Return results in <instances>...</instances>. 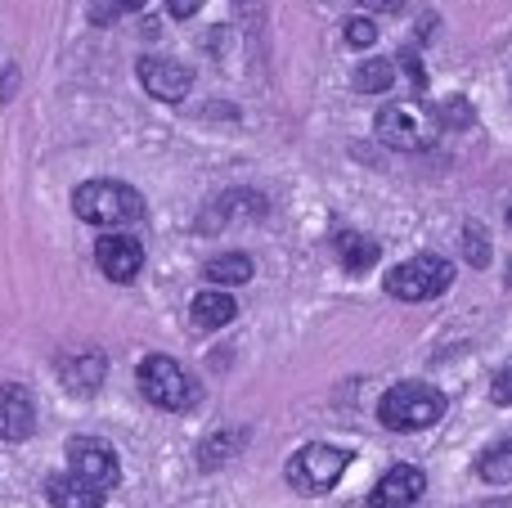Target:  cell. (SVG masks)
Here are the masks:
<instances>
[{
  "label": "cell",
  "mask_w": 512,
  "mask_h": 508,
  "mask_svg": "<svg viewBox=\"0 0 512 508\" xmlns=\"http://www.w3.org/2000/svg\"><path fill=\"white\" fill-rule=\"evenodd\" d=\"M72 212L86 225H99V230H122V225H140L144 221V194L122 180H86L72 194Z\"/></svg>",
  "instance_id": "1"
},
{
  "label": "cell",
  "mask_w": 512,
  "mask_h": 508,
  "mask_svg": "<svg viewBox=\"0 0 512 508\" xmlns=\"http://www.w3.org/2000/svg\"><path fill=\"white\" fill-rule=\"evenodd\" d=\"M445 410H450V401H445V392L432 383H396L378 401V419H382V428H391V432H423V428H432V423H441Z\"/></svg>",
  "instance_id": "2"
},
{
  "label": "cell",
  "mask_w": 512,
  "mask_h": 508,
  "mask_svg": "<svg viewBox=\"0 0 512 508\" xmlns=\"http://www.w3.org/2000/svg\"><path fill=\"white\" fill-rule=\"evenodd\" d=\"M346 464H351V455H346L342 446H328V441H310V446H301L297 455L288 459V486L301 495H328L337 482H342Z\"/></svg>",
  "instance_id": "3"
},
{
  "label": "cell",
  "mask_w": 512,
  "mask_h": 508,
  "mask_svg": "<svg viewBox=\"0 0 512 508\" xmlns=\"http://www.w3.org/2000/svg\"><path fill=\"white\" fill-rule=\"evenodd\" d=\"M135 378H140V392H144V401H149V405H158V410H167V414L194 410V401H198V387H194V378H189L185 369H180L171 356H149V360H140V369H135Z\"/></svg>",
  "instance_id": "4"
},
{
  "label": "cell",
  "mask_w": 512,
  "mask_h": 508,
  "mask_svg": "<svg viewBox=\"0 0 512 508\" xmlns=\"http://www.w3.org/2000/svg\"><path fill=\"white\" fill-rule=\"evenodd\" d=\"M454 284V266L436 252H418V257L400 261L387 275V293L400 297V302H432V297L450 293Z\"/></svg>",
  "instance_id": "5"
},
{
  "label": "cell",
  "mask_w": 512,
  "mask_h": 508,
  "mask_svg": "<svg viewBox=\"0 0 512 508\" xmlns=\"http://www.w3.org/2000/svg\"><path fill=\"white\" fill-rule=\"evenodd\" d=\"M68 464H72V477H81L86 486L95 491H113L122 482V464H117V450L99 437H77L68 446Z\"/></svg>",
  "instance_id": "6"
},
{
  "label": "cell",
  "mask_w": 512,
  "mask_h": 508,
  "mask_svg": "<svg viewBox=\"0 0 512 508\" xmlns=\"http://www.w3.org/2000/svg\"><path fill=\"white\" fill-rule=\"evenodd\" d=\"M95 266L104 270L113 284H131V279L144 270V243L135 239V234H122V230L99 234V243H95Z\"/></svg>",
  "instance_id": "7"
},
{
  "label": "cell",
  "mask_w": 512,
  "mask_h": 508,
  "mask_svg": "<svg viewBox=\"0 0 512 508\" xmlns=\"http://www.w3.org/2000/svg\"><path fill=\"white\" fill-rule=\"evenodd\" d=\"M373 131H378V140L387 144V149H400V153H418L432 140V131L423 126L418 108H409V104H387L378 113V122H373Z\"/></svg>",
  "instance_id": "8"
},
{
  "label": "cell",
  "mask_w": 512,
  "mask_h": 508,
  "mask_svg": "<svg viewBox=\"0 0 512 508\" xmlns=\"http://www.w3.org/2000/svg\"><path fill=\"white\" fill-rule=\"evenodd\" d=\"M140 86L149 90L153 99H167V104H176V99L189 95V86H194V72H189L180 59H167V54H144V59H140Z\"/></svg>",
  "instance_id": "9"
},
{
  "label": "cell",
  "mask_w": 512,
  "mask_h": 508,
  "mask_svg": "<svg viewBox=\"0 0 512 508\" xmlns=\"http://www.w3.org/2000/svg\"><path fill=\"white\" fill-rule=\"evenodd\" d=\"M423 491H427L423 468L396 464V468H387V473L378 477V486L369 491V508H409Z\"/></svg>",
  "instance_id": "10"
},
{
  "label": "cell",
  "mask_w": 512,
  "mask_h": 508,
  "mask_svg": "<svg viewBox=\"0 0 512 508\" xmlns=\"http://www.w3.org/2000/svg\"><path fill=\"white\" fill-rule=\"evenodd\" d=\"M36 432V401L23 383L0 387V441H27Z\"/></svg>",
  "instance_id": "11"
},
{
  "label": "cell",
  "mask_w": 512,
  "mask_h": 508,
  "mask_svg": "<svg viewBox=\"0 0 512 508\" xmlns=\"http://www.w3.org/2000/svg\"><path fill=\"white\" fill-rule=\"evenodd\" d=\"M333 257L346 275H364V270H373V261H378V243L360 230H337L333 234Z\"/></svg>",
  "instance_id": "12"
},
{
  "label": "cell",
  "mask_w": 512,
  "mask_h": 508,
  "mask_svg": "<svg viewBox=\"0 0 512 508\" xmlns=\"http://www.w3.org/2000/svg\"><path fill=\"white\" fill-rule=\"evenodd\" d=\"M45 500L54 508H104V491L86 486L72 473H54V477H45Z\"/></svg>",
  "instance_id": "13"
},
{
  "label": "cell",
  "mask_w": 512,
  "mask_h": 508,
  "mask_svg": "<svg viewBox=\"0 0 512 508\" xmlns=\"http://www.w3.org/2000/svg\"><path fill=\"white\" fill-rule=\"evenodd\" d=\"M234 315H239V302H234L225 288H203V293L189 302V320H194L198 329H225V324H234Z\"/></svg>",
  "instance_id": "14"
},
{
  "label": "cell",
  "mask_w": 512,
  "mask_h": 508,
  "mask_svg": "<svg viewBox=\"0 0 512 508\" xmlns=\"http://www.w3.org/2000/svg\"><path fill=\"white\" fill-rule=\"evenodd\" d=\"M252 275H256V266L248 252H221V257H212L203 266V279L212 288H239V284H248Z\"/></svg>",
  "instance_id": "15"
},
{
  "label": "cell",
  "mask_w": 512,
  "mask_h": 508,
  "mask_svg": "<svg viewBox=\"0 0 512 508\" xmlns=\"http://www.w3.org/2000/svg\"><path fill=\"white\" fill-rule=\"evenodd\" d=\"M63 383H68V392H81L90 396L99 387V378H104V356H95V351H86V356H68L59 365Z\"/></svg>",
  "instance_id": "16"
},
{
  "label": "cell",
  "mask_w": 512,
  "mask_h": 508,
  "mask_svg": "<svg viewBox=\"0 0 512 508\" xmlns=\"http://www.w3.org/2000/svg\"><path fill=\"white\" fill-rule=\"evenodd\" d=\"M477 477H481L486 486H508V482H512V437L495 441L490 450H481Z\"/></svg>",
  "instance_id": "17"
},
{
  "label": "cell",
  "mask_w": 512,
  "mask_h": 508,
  "mask_svg": "<svg viewBox=\"0 0 512 508\" xmlns=\"http://www.w3.org/2000/svg\"><path fill=\"white\" fill-rule=\"evenodd\" d=\"M391 86H396V63L391 59H369L355 68V90H364V95H382Z\"/></svg>",
  "instance_id": "18"
},
{
  "label": "cell",
  "mask_w": 512,
  "mask_h": 508,
  "mask_svg": "<svg viewBox=\"0 0 512 508\" xmlns=\"http://www.w3.org/2000/svg\"><path fill=\"white\" fill-rule=\"evenodd\" d=\"M144 5H149V0H90V23L108 27V23H117V18L135 14V9H144Z\"/></svg>",
  "instance_id": "19"
},
{
  "label": "cell",
  "mask_w": 512,
  "mask_h": 508,
  "mask_svg": "<svg viewBox=\"0 0 512 508\" xmlns=\"http://www.w3.org/2000/svg\"><path fill=\"white\" fill-rule=\"evenodd\" d=\"M436 122L450 126V131H463V126H472V108L463 95H450L441 108H436Z\"/></svg>",
  "instance_id": "20"
},
{
  "label": "cell",
  "mask_w": 512,
  "mask_h": 508,
  "mask_svg": "<svg viewBox=\"0 0 512 508\" xmlns=\"http://www.w3.org/2000/svg\"><path fill=\"white\" fill-rule=\"evenodd\" d=\"M346 45H355V50H369L373 41H378V23L373 18H364V14H355V18H346Z\"/></svg>",
  "instance_id": "21"
},
{
  "label": "cell",
  "mask_w": 512,
  "mask_h": 508,
  "mask_svg": "<svg viewBox=\"0 0 512 508\" xmlns=\"http://www.w3.org/2000/svg\"><path fill=\"white\" fill-rule=\"evenodd\" d=\"M463 252H468V261L477 270L490 261V239H486V230H481V225H463Z\"/></svg>",
  "instance_id": "22"
},
{
  "label": "cell",
  "mask_w": 512,
  "mask_h": 508,
  "mask_svg": "<svg viewBox=\"0 0 512 508\" xmlns=\"http://www.w3.org/2000/svg\"><path fill=\"white\" fill-rule=\"evenodd\" d=\"M490 401H495V405H512V360L495 374V383H490Z\"/></svg>",
  "instance_id": "23"
},
{
  "label": "cell",
  "mask_w": 512,
  "mask_h": 508,
  "mask_svg": "<svg viewBox=\"0 0 512 508\" xmlns=\"http://www.w3.org/2000/svg\"><path fill=\"white\" fill-rule=\"evenodd\" d=\"M171 18H194L198 9H203V0H167Z\"/></svg>",
  "instance_id": "24"
},
{
  "label": "cell",
  "mask_w": 512,
  "mask_h": 508,
  "mask_svg": "<svg viewBox=\"0 0 512 508\" xmlns=\"http://www.w3.org/2000/svg\"><path fill=\"white\" fill-rule=\"evenodd\" d=\"M400 63H405V72H409V81H414V90H423V86H427V77H423V63H418L414 54H400Z\"/></svg>",
  "instance_id": "25"
},
{
  "label": "cell",
  "mask_w": 512,
  "mask_h": 508,
  "mask_svg": "<svg viewBox=\"0 0 512 508\" xmlns=\"http://www.w3.org/2000/svg\"><path fill=\"white\" fill-rule=\"evenodd\" d=\"M360 5H373V9H396L400 0H360Z\"/></svg>",
  "instance_id": "26"
},
{
  "label": "cell",
  "mask_w": 512,
  "mask_h": 508,
  "mask_svg": "<svg viewBox=\"0 0 512 508\" xmlns=\"http://www.w3.org/2000/svg\"><path fill=\"white\" fill-rule=\"evenodd\" d=\"M9 90H14V77H0V99H5Z\"/></svg>",
  "instance_id": "27"
},
{
  "label": "cell",
  "mask_w": 512,
  "mask_h": 508,
  "mask_svg": "<svg viewBox=\"0 0 512 508\" xmlns=\"http://www.w3.org/2000/svg\"><path fill=\"white\" fill-rule=\"evenodd\" d=\"M481 508H508V500H490V504H481Z\"/></svg>",
  "instance_id": "28"
},
{
  "label": "cell",
  "mask_w": 512,
  "mask_h": 508,
  "mask_svg": "<svg viewBox=\"0 0 512 508\" xmlns=\"http://www.w3.org/2000/svg\"><path fill=\"white\" fill-rule=\"evenodd\" d=\"M234 5H239V9H248V5H252V0H234Z\"/></svg>",
  "instance_id": "29"
},
{
  "label": "cell",
  "mask_w": 512,
  "mask_h": 508,
  "mask_svg": "<svg viewBox=\"0 0 512 508\" xmlns=\"http://www.w3.org/2000/svg\"><path fill=\"white\" fill-rule=\"evenodd\" d=\"M508 225H512V207H508Z\"/></svg>",
  "instance_id": "30"
},
{
  "label": "cell",
  "mask_w": 512,
  "mask_h": 508,
  "mask_svg": "<svg viewBox=\"0 0 512 508\" xmlns=\"http://www.w3.org/2000/svg\"><path fill=\"white\" fill-rule=\"evenodd\" d=\"M508 90H512V77H508Z\"/></svg>",
  "instance_id": "31"
}]
</instances>
